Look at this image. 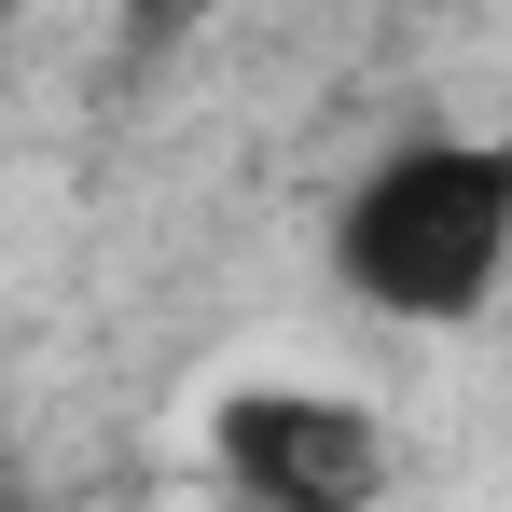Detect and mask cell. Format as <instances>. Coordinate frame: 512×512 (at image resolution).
<instances>
[{"label": "cell", "mask_w": 512, "mask_h": 512, "mask_svg": "<svg viewBox=\"0 0 512 512\" xmlns=\"http://www.w3.org/2000/svg\"><path fill=\"white\" fill-rule=\"evenodd\" d=\"M333 277L402 333H471L512 277V139L485 125L388 139L333 208Z\"/></svg>", "instance_id": "cell-1"}, {"label": "cell", "mask_w": 512, "mask_h": 512, "mask_svg": "<svg viewBox=\"0 0 512 512\" xmlns=\"http://www.w3.org/2000/svg\"><path fill=\"white\" fill-rule=\"evenodd\" d=\"M208 457L236 512H374L388 499V429L333 388H236L208 416Z\"/></svg>", "instance_id": "cell-2"}, {"label": "cell", "mask_w": 512, "mask_h": 512, "mask_svg": "<svg viewBox=\"0 0 512 512\" xmlns=\"http://www.w3.org/2000/svg\"><path fill=\"white\" fill-rule=\"evenodd\" d=\"M0 512H14V499H0Z\"/></svg>", "instance_id": "cell-3"}]
</instances>
